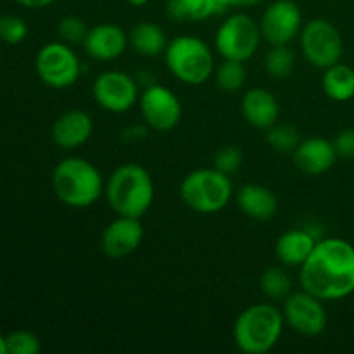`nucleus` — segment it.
Returning a JSON list of instances; mask_svg holds the SVG:
<instances>
[{
    "mask_svg": "<svg viewBox=\"0 0 354 354\" xmlns=\"http://www.w3.org/2000/svg\"><path fill=\"white\" fill-rule=\"evenodd\" d=\"M299 283L322 301H341L354 292V244L339 237L320 239L301 265Z\"/></svg>",
    "mask_w": 354,
    "mask_h": 354,
    "instance_id": "f257e3e1",
    "label": "nucleus"
},
{
    "mask_svg": "<svg viewBox=\"0 0 354 354\" xmlns=\"http://www.w3.org/2000/svg\"><path fill=\"white\" fill-rule=\"evenodd\" d=\"M104 196L118 216L142 218L154 201V182L144 166L127 162L111 173L104 185Z\"/></svg>",
    "mask_w": 354,
    "mask_h": 354,
    "instance_id": "f03ea898",
    "label": "nucleus"
},
{
    "mask_svg": "<svg viewBox=\"0 0 354 354\" xmlns=\"http://www.w3.org/2000/svg\"><path fill=\"white\" fill-rule=\"evenodd\" d=\"M104 178L93 162L83 158H64L52 171V189L64 206L90 207L104 194Z\"/></svg>",
    "mask_w": 354,
    "mask_h": 354,
    "instance_id": "7ed1b4c3",
    "label": "nucleus"
},
{
    "mask_svg": "<svg viewBox=\"0 0 354 354\" xmlns=\"http://www.w3.org/2000/svg\"><path fill=\"white\" fill-rule=\"evenodd\" d=\"M286 320L282 310L272 303L245 308L234 324V342L244 354H266L279 344Z\"/></svg>",
    "mask_w": 354,
    "mask_h": 354,
    "instance_id": "20e7f679",
    "label": "nucleus"
},
{
    "mask_svg": "<svg viewBox=\"0 0 354 354\" xmlns=\"http://www.w3.org/2000/svg\"><path fill=\"white\" fill-rule=\"evenodd\" d=\"M169 73L185 85H203L214 73V55L209 45L194 35L173 38L165 50Z\"/></svg>",
    "mask_w": 354,
    "mask_h": 354,
    "instance_id": "39448f33",
    "label": "nucleus"
},
{
    "mask_svg": "<svg viewBox=\"0 0 354 354\" xmlns=\"http://www.w3.org/2000/svg\"><path fill=\"white\" fill-rule=\"evenodd\" d=\"M234 196L230 175L220 169L199 168L190 171L180 185V197L187 207L199 214H214L228 206Z\"/></svg>",
    "mask_w": 354,
    "mask_h": 354,
    "instance_id": "423d86ee",
    "label": "nucleus"
},
{
    "mask_svg": "<svg viewBox=\"0 0 354 354\" xmlns=\"http://www.w3.org/2000/svg\"><path fill=\"white\" fill-rule=\"evenodd\" d=\"M261 30L251 16L235 12L218 26L214 35V48L223 59L249 61L261 44Z\"/></svg>",
    "mask_w": 354,
    "mask_h": 354,
    "instance_id": "0eeeda50",
    "label": "nucleus"
},
{
    "mask_svg": "<svg viewBox=\"0 0 354 354\" xmlns=\"http://www.w3.org/2000/svg\"><path fill=\"white\" fill-rule=\"evenodd\" d=\"M299 45L304 59L318 69H327L337 64L344 54L341 31L335 28V24L322 17L304 24L299 33Z\"/></svg>",
    "mask_w": 354,
    "mask_h": 354,
    "instance_id": "6e6552de",
    "label": "nucleus"
},
{
    "mask_svg": "<svg viewBox=\"0 0 354 354\" xmlns=\"http://www.w3.org/2000/svg\"><path fill=\"white\" fill-rule=\"evenodd\" d=\"M35 69L41 82L50 88H68L78 82L82 62L76 52L64 41H50L38 50Z\"/></svg>",
    "mask_w": 354,
    "mask_h": 354,
    "instance_id": "1a4fd4ad",
    "label": "nucleus"
},
{
    "mask_svg": "<svg viewBox=\"0 0 354 354\" xmlns=\"http://www.w3.org/2000/svg\"><path fill=\"white\" fill-rule=\"evenodd\" d=\"M92 95L100 109L113 114H123L137 106L140 90L133 76L118 69H109L93 80Z\"/></svg>",
    "mask_w": 354,
    "mask_h": 354,
    "instance_id": "9d476101",
    "label": "nucleus"
},
{
    "mask_svg": "<svg viewBox=\"0 0 354 354\" xmlns=\"http://www.w3.org/2000/svg\"><path fill=\"white\" fill-rule=\"evenodd\" d=\"M138 109L145 127L154 131L173 130L182 120V102L168 86L151 83L138 97Z\"/></svg>",
    "mask_w": 354,
    "mask_h": 354,
    "instance_id": "9b49d317",
    "label": "nucleus"
},
{
    "mask_svg": "<svg viewBox=\"0 0 354 354\" xmlns=\"http://www.w3.org/2000/svg\"><path fill=\"white\" fill-rule=\"evenodd\" d=\"M282 315L286 325L304 337H317L327 328L328 317L324 301L306 290L290 292L283 299Z\"/></svg>",
    "mask_w": 354,
    "mask_h": 354,
    "instance_id": "f8f14e48",
    "label": "nucleus"
},
{
    "mask_svg": "<svg viewBox=\"0 0 354 354\" xmlns=\"http://www.w3.org/2000/svg\"><path fill=\"white\" fill-rule=\"evenodd\" d=\"M259 30L270 45H289L303 30V12L294 0H275L263 12Z\"/></svg>",
    "mask_w": 354,
    "mask_h": 354,
    "instance_id": "ddd939ff",
    "label": "nucleus"
},
{
    "mask_svg": "<svg viewBox=\"0 0 354 354\" xmlns=\"http://www.w3.org/2000/svg\"><path fill=\"white\" fill-rule=\"evenodd\" d=\"M144 241V225L140 218L118 216L100 235V249L111 259H123L133 254Z\"/></svg>",
    "mask_w": 354,
    "mask_h": 354,
    "instance_id": "4468645a",
    "label": "nucleus"
},
{
    "mask_svg": "<svg viewBox=\"0 0 354 354\" xmlns=\"http://www.w3.org/2000/svg\"><path fill=\"white\" fill-rule=\"evenodd\" d=\"M83 47L86 54L95 61L109 62L121 57L130 44H128V33L123 28L113 23H100L88 28Z\"/></svg>",
    "mask_w": 354,
    "mask_h": 354,
    "instance_id": "2eb2a0df",
    "label": "nucleus"
},
{
    "mask_svg": "<svg viewBox=\"0 0 354 354\" xmlns=\"http://www.w3.org/2000/svg\"><path fill=\"white\" fill-rule=\"evenodd\" d=\"M296 168L308 176H320L334 168L339 156L334 142L324 137L303 138L292 152Z\"/></svg>",
    "mask_w": 354,
    "mask_h": 354,
    "instance_id": "dca6fc26",
    "label": "nucleus"
},
{
    "mask_svg": "<svg viewBox=\"0 0 354 354\" xmlns=\"http://www.w3.org/2000/svg\"><path fill=\"white\" fill-rule=\"evenodd\" d=\"M93 133V121L86 111L71 109L55 120L52 127V140L64 151H75L88 142Z\"/></svg>",
    "mask_w": 354,
    "mask_h": 354,
    "instance_id": "f3484780",
    "label": "nucleus"
},
{
    "mask_svg": "<svg viewBox=\"0 0 354 354\" xmlns=\"http://www.w3.org/2000/svg\"><path fill=\"white\" fill-rule=\"evenodd\" d=\"M241 111L244 120L258 130H268L279 121L280 106L277 97L266 88H251L242 95Z\"/></svg>",
    "mask_w": 354,
    "mask_h": 354,
    "instance_id": "a211bd4d",
    "label": "nucleus"
},
{
    "mask_svg": "<svg viewBox=\"0 0 354 354\" xmlns=\"http://www.w3.org/2000/svg\"><path fill=\"white\" fill-rule=\"evenodd\" d=\"M237 206L242 213L254 221H268L279 211V199L268 187L248 183L237 192Z\"/></svg>",
    "mask_w": 354,
    "mask_h": 354,
    "instance_id": "6ab92c4d",
    "label": "nucleus"
},
{
    "mask_svg": "<svg viewBox=\"0 0 354 354\" xmlns=\"http://www.w3.org/2000/svg\"><path fill=\"white\" fill-rule=\"evenodd\" d=\"M318 239L310 230L303 228H292L287 230L277 239L275 242V256L283 266H299L310 258L317 245Z\"/></svg>",
    "mask_w": 354,
    "mask_h": 354,
    "instance_id": "aec40b11",
    "label": "nucleus"
},
{
    "mask_svg": "<svg viewBox=\"0 0 354 354\" xmlns=\"http://www.w3.org/2000/svg\"><path fill=\"white\" fill-rule=\"evenodd\" d=\"M128 44L138 55L158 57V55L165 54L169 40L166 31L159 24L142 21L128 33Z\"/></svg>",
    "mask_w": 354,
    "mask_h": 354,
    "instance_id": "412c9836",
    "label": "nucleus"
},
{
    "mask_svg": "<svg viewBox=\"0 0 354 354\" xmlns=\"http://www.w3.org/2000/svg\"><path fill=\"white\" fill-rule=\"evenodd\" d=\"M220 0H168L166 14L176 23H201L223 12Z\"/></svg>",
    "mask_w": 354,
    "mask_h": 354,
    "instance_id": "4be33fe9",
    "label": "nucleus"
},
{
    "mask_svg": "<svg viewBox=\"0 0 354 354\" xmlns=\"http://www.w3.org/2000/svg\"><path fill=\"white\" fill-rule=\"evenodd\" d=\"M322 88H324L325 95L335 102L351 100L354 97V68L337 62V64L324 69Z\"/></svg>",
    "mask_w": 354,
    "mask_h": 354,
    "instance_id": "5701e85b",
    "label": "nucleus"
},
{
    "mask_svg": "<svg viewBox=\"0 0 354 354\" xmlns=\"http://www.w3.org/2000/svg\"><path fill=\"white\" fill-rule=\"evenodd\" d=\"M213 78L218 88L223 90V92H239L248 82V69L242 61L223 59V62L218 68H214Z\"/></svg>",
    "mask_w": 354,
    "mask_h": 354,
    "instance_id": "b1692460",
    "label": "nucleus"
},
{
    "mask_svg": "<svg viewBox=\"0 0 354 354\" xmlns=\"http://www.w3.org/2000/svg\"><path fill=\"white\" fill-rule=\"evenodd\" d=\"M259 289L268 299L283 301L292 292V280L282 266H270L261 273Z\"/></svg>",
    "mask_w": 354,
    "mask_h": 354,
    "instance_id": "393cba45",
    "label": "nucleus"
},
{
    "mask_svg": "<svg viewBox=\"0 0 354 354\" xmlns=\"http://www.w3.org/2000/svg\"><path fill=\"white\" fill-rule=\"evenodd\" d=\"M296 68V55L289 45H272L265 55V69L272 78L286 80Z\"/></svg>",
    "mask_w": 354,
    "mask_h": 354,
    "instance_id": "a878e982",
    "label": "nucleus"
},
{
    "mask_svg": "<svg viewBox=\"0 0 354 354\" xmlns=\"http://www.w3.org/2000/svg\"><path fill=\"white\" fill-rule=\"evenodd\" d=\"M268 133H266V142H268L270 147L277 152H282V154H292L294 149L299 145V142L303 140L299 135V130L292 124H273L272 128H268Z\"/></svg>",
    "mask_w": 354,
    "mask_h": 354,
    "instance_id": "bb28decb",
    "label": "nucleus"
},
{
    "mask_svg": "<svg viewBox=\"0 0 354 354\" xmlns=\"http://www.w3.org/2000/svg\"><path fill=\"white\" fill-rule=\"evenodd\" d=\"M40 339L28 330L10 332L6 337L7 354H37L40 353Z\"/></svg>",
    "mask_w": 354,
    "mask_h": 354,
    "instance_id": "cd10ccee",
    "label": "nucleus"
},
{
    "mask_svg": "<svg viewBox=\"0 0 354 354\" xmlns=\"http://www.w3.org/2000/svg\"><path fill=\"white\" fill-rule=\"evenodd\" d=\"M28 37V26L19 16L3 14L0 16V41L9 45H17Z\"/></svg>",
    "mask_w": 354,
    "mask_h": 354,
    "instance_id": "c85d7f7f",
    "label": "nucleus"
},
{
    "mask_svg": "<svg viewBox=\"0 0 354 354\" xmlns=\"http://www.w3.org/2000/svg\"><path fill=\"white\" fill-rule=\"evenodd\" d=\"M57 33L64 44L69 45H78L85 41L88 28H86L85 21L78 16H64L59 21Z\"/></svg>",
    "mask_w": 354,
    "mask_h": 354,
    "instance_id": "c756f323",
    "label": "nucleus"
},
{
    "mask_svg": "<svg viewBox=\"0 0 354 354\" xmlns=\"http://www.w3.org/2000/svg\"><path fill=\"white\" fill-rule=\"evenodd\" d=\"M213 166L225 175H234L242 166V151L235 145H227L214 154Z\"/></svg>",
    "mask_w": 354,
    "mask_h": 354,
    "instance_id": "7c9ffc66",
    "label": "nucleus"
},
{
    "mask_svg": "<svg viewBox=\"0 0 354 354\" xmlns=\"http://www.w3.org/2000/svg\"><path fill=\"white\" fill-rule=\"evenodd\" d=\"M335 152L341 159H354V128H346V130L339 131V135L334 140Z\"/></svg>",
    "mask_w": 354,
    "mask_h": 354,
    "instance_id": "2f4dec72",
    "label": "nucleus"
},
{
    "mask_svg": "<svg viewBox=\"0 0 354 354\" xmlns=\"http://www.w3.org/2000/svg\"><path fill=\"white\" fill-rule=\"evenodd\" d=\"M263 0H220L221 7L227 9H242V7H254L261 3Z\"/></svg>",
    "mask_w": 354,
    "mask_h": 354,
    "instance_id": "473e14b6",
    "label": "nucleus"
},
{
    "mask_svg": "<svg viewBox=\"0 0 354 354\" xmlns=\"http://www.w3.org/2000/svg\"><path fill=\"white\" fill-rule=\"evenodd\" d=\"M145 133H147V130L145 128H137V127H131V128H127V130L121 131V138L127 142L130 140H140V138L145 137Z\"/></svg>",
    "mask_w": 354,
    "mask_h": 354,
    "instance_id": "72a5a7b5",
    "label": "nucleus"
},
{
    "mask_svg": "<svg viewBox=\"0 0 354 354\" xmlns=\"http://www.w3.org/2000/svg\"><path fill=\"white\" fill-rule=\"evenodd\" d=\"M16 2L26 9H44V7L52 6L55 0H16Z\"/></svg>",
    "mask_w": 354,
    "mask_h": 354,
    "instance_id": "f704fd0d",
    "label": "nucleus"
},
{
    "mask_svg": "<svg viewBox=\"0 0 354 354\" xmlns=\"http://www.w3.org/2000/svg\"><path fill=\"white\" fill-rule=\"evenodd\" d=\"M127 2L130 3L131 7H144V6H147L149 0H127Z\"/></svg>",
    "mask_w": 354,
    "mask_h": 354,
    "instance_id": "c9c22d12",
    "label": "nucleus"
},
{
    "mask_svg": "<svg viewBox=\"0 0 354 354\" xmlns=\"http://www.w3.org/2000/svg\"><path fill=\"white\" fill-rule=\"evenodd\" d=\"M0 354H7L6 351V337L0 334Z\"/></svg>",
    "mask_w": 354,
    "mask_h": 354,
    "instance_id": "e433bc0d",
    "label": "nucleus"
}]
</instances>
